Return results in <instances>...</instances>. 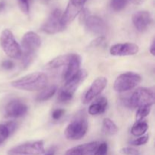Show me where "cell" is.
Listing matches in <instances>:
<instances>
[{
	"instance_id": "cell-10",
	"label": "cell",
	"mask_w": 155,
	"mask_h": 155,
	"mask_svg": "<svg viewBox=\"0 0 155 155\" xmlns=\"http://www.w3.org/2000/svg\"><path fill=\"white\" fill-rule=\"evenodd\" d=\"M61 10L54 9L41 27L42 31L48 34H54L65 30L61 24Z\"/></svg>"
},
{
	"instance_id": "cell-19",
	"label": "cell",
	"mask_w": 155,
	"mask_h": 155,
	"mask_svg": "<svg viewBox=\"0 0 155 155\" xmlns=\"http://www.w3.org/2000/svg\"><path fill=\"white\" fill-rule=\"evenodd\" d=\"M69 58L70 54L58 56V57L55 58L50 61L45 65V68H46L47 69L50 70H55L59 68H61V67H64V68L65 65L68 63V60H69Z\"/></svg>"
},
{
	"instance_id": "cell-24",
	"label": "cell",
	"mask_w": 155,
	"mask_h": 155,
	"mask_svg": "<svg viewBox=\"0 0 155 155\" xmlns=\"http://www.w3.org/2000/svg\"><path fill=\"white\" fill-rule=\"evenodd\" d=\"M129 2H130V0H111L110 5L114 11L120 12V11L125 8Z\"/></svg>"
},
{
	"instance_id": "cell-23",
	"label": "cell",
	"mask_w": 155,
	"mask_h": 155,
	"mask_svg": "<svg viewBox=\"0 0 155 155\" xmlns=\"http://www.w3.org/2000/svg\"><path fill=\"white\" fill-rule=\"evenodd\" d=\"M151 110V106H145L137 108L136 111V120L137 121L142 120L145 117H146L150 114Z\"/></svg>"
},
{
	"instance_id": "cell-11",
	"label": "cell",
	"mask_w": 155,
	"mask_h": 155,
	"mask_svg": "<svg viewBox=\"0 0 155 155\" xmlns=\"http://www.w3.org/2000/svg\"><path fill=\"white\" fill-rule=\"evenodd\" d=\"M83 24H85L86 30L91 34L103 36L107 33V24L98 16L89 15Z\"/></svg>"
},
{
	"instance_id": "cell-30",
	"label": "cell",
	"mask_w": 155,
	"mask_h": 155,
	"mask_svg": "<svg viewBox=\"0 0 155 155\" xmlns=\"http://www.w3.org/2000/svg\"><path fill=\"white\" fill-rule=\"evenodd\" d=\"M64 114H65V110H64V109L58 108V109H55V110L52 112L51 116H52V118L54 120H59L64 116Z\"/></svg>"
},
{
	"instance_id": "cell-12",
	"label": "cell",
	"mask_w": 155,
	"mask_h": 155,
	"mask_svg": "<svg viewBox=\"0 0 155 155\" xmlns=\"http://www.w3.org/2000/svg\"><path fill=\"white\" fill-rule=\"evenodd\" d=\"M107 80L105 77H98L93 81L90 87L86 91L83 97V101L84 104H88L101 93L107 86Z\"/></svg>"
},
{
	"instance_id": "cell-22",
	"label": "cell",
	"mask_w": 155,
	"mask_h": 155,
	"mask_svg": "<svg viewBox=\"0 0 155 155\" xmlns=\"http://www.w3.org/2000/svg\"><path fill=\"white\" fill-rule=\"evenodd\" d=\"M103 130L107 135L113 136L118 132V128L116 124L109 118H104L102 122Z\"/></svg>"
},
{
	"instance_id": "cell-6",
	"label": "cell",
	"mask_w": 155,
	"mask_h": 155,
	"mask_svg": "<svg viewBox=\"0 0 155 155\" xmlns=\"http://www.w3.org/2000/svg\"><path fill=\"white\" fill-rule=\"evenodd\" d=\"M0 44L4 52L11 58L18 59L21 57V48L10 30H3L0 35Z\"/></svg>"
},
{
	"instance_id": "cell-14",
	"label": "cell",
	"mask_w": 155,
	"mask_h": 155,
	"mask_svg": "<svg viewBox=\"0 0 155 155\" xmlns=\"http://www.w3.org/2000/svg\"><path fill=\"white\" fill-rule=\"evenodd\" d=\"M132 20L136 30L142 33L148 30L153 21L151 14L147 11H139L136 12L133 14Z\"/></svg>"
},
{
	"instance_id": "cell-34",
	"label": "cell",
	"mask_w": 155,
	"mask_h": 155,
	"mask_svg": "<svg viewBox=\"0 0 155 155\" xmlns=\"http://www.w3.org/2000/svg\"><path fill=\"white\" fill-rule=\"evenodd\" d=\"M150 52L152 55H154L155 53V45H154V40H153L152 43H151V47H150Z\"/></svg>"
},
{
	"instance_id": "cell-18",
	"label": "cell",
	"mask_w": 155,
	"mask_h": 155,
	"mask_svg": "<svg viewBox=\"0 0 155 155\" xmlns=\"http://www.w3.org/2000/svg\"><path fill=\"white\" fill-rule=\"evenodd\" d=\"M107 107V99L105 97H100L94 101L89 107V114L92 115L101 114L106 110Z\"/></svg>"
},
{
	"instance_id": "cell-36",
	"label": "cell",
	"mask_w": 155,
	"mask_h": 155,
	"mask_svg": "<svg viewBox=\"0 0 155 155\" xmlns=\"http://www.w3.org/2000/svg\"><path fill=\"white\" fill-rule=\"evenodd\" d=\"M5 4L4 2H0V12H2L5 8Z\"/></svg>"
},
{
	"instance_id": "cell-16",
	"label": "cell",
	"mask_w": 155,
	"mask_h": 155,
	"mask_svg": "<svg viewBox=\"0 0 155 155\" xmlns=\"http://www.w3.org/2000/svg\"><path fill=\"white\" fill-rule=\"evenodd\" d=\"M139 51L136 44L131 42L117 43L112 45L110 48V53L113 56H130L135 55Z\"/></svg>"
},
{
	"instance_id": "cell-35",
	"label": "cell",
	"mask_w": 155,
	"mask_h": 155,
	"mask_svg": "<svg viewBox=\"0 0 155 155\" xmlns=\"http://www.w3.org/2000/svg\"><path fill=\"white\" fill-rule=\"evenodd\" d=\"M146 0H130V2L133 3L135 5H142L143 4Z\"/></svg>"
},
{
	"instance_id": "cell-13",
	"label": "cell",
	"mask_w": 155,
	"mask_h": 155,
	"mask_svg": "<svg viewBox=\"0 0 155 155\" xmlns=\"http://www.w3.org/2000/svg\"><path fill=\"white\" fill-rule=\"evenodd\" d=\"M28 110L27 104L19 99L12 100L8 103L5 109V114L7 117L18 118L24 116Z\"/></svg>"
},
{
	"instance_id": "cell-1",
	"label": "cell",
	"mask_w": 155,
	"mask_h": 155,
	"mask_svg": "<svg viewBox=\"0 0 155 155\" xmlns=\"http://www.w3.org/2000/svg\"><path fill=\"white\" fill-rule=\"evenodd\" d=\"M48 84V77L44 73L35 72L11 82V86L21 90L34 92L42 90Z\"/></svg>"
},
{
	"instance_id": "cell-29",
	"label": "cell",
	"mask_w": 155,
	"mask_h": 155,
	"mask_svg": "<svg viewBox=\"0 0 155 155\" xmlns=\"http://www.w3.org/2000/svg\"><path fill=\"white\" fill-rule=\"evenodd\" d=\"M120 152L126 155H139V153H140L139 150L136 149V148H130V147L122 148L120 150Z\"/></svg>"
},
{
	"instance_id": "cell-20",
	"label": "cell",
	"mask_w": 155,
	"mask_h": 155,
	"mask_svg": "<svg viewBox=\"0 0 155 155\" xmlns=\"http://www.w3.org/2000/svg\"><path fill=\"white\" fill-rule=\"evenodd\" d=\"M57 92V86H50L48 87H45L42 89V92L36 96V101H45L50 99L54 94Z\"/></svg>"
},
{
	"instance_id": "cell-17",
	"label": "cell",
	"mask_w": 155,
	"mask_h": 155,
	"mask_svg": "<svg viewBox=\"0 0 155 155\" xmlns=\"http://www.w3.org/2000/svg\"><path fill=\"white\" fill-rule=\"evenodd\" d=\"M98 144V142H93L77 145L68 150L65 155H93Z\"/></svg>"
},
{
	"instance_id": "cell-8",
	"label": "cell",
	"mask_w": 155,
	"mask_h": 155,
	"mask_svg": "<svg viewBox=\"0 0 155 155\" xmlns=\"http://www.w3.org/2000/svg\"><path fill=\"white\" fill-rule=\"evenodd\" d=\"M45 153L42 141L28 142L10 148L8 155H42Z\"/></svg>"
},
{
	"instance_id": "cell-15",
	"label": "cell",
	"mask_w": 155,
	"mask_h": 155,
	"mask_svg": "<svg viewBox=\"0 0 155 155\" xmlns=\"http://www.w3.org/2000/svg\"><path fill=\"white\" fill-rule=\"evenodd\" d=\"M81 64V58L77 54H70L69 60L65 65L62 74V77L64 81H68L79 72Z\"/></svg>"
},
{
	"instance_id": "cell-31",
	"label": "cell",
	"mask_w": 155,
	"mask_h": 155,
	"mask_svg": "<svg viewBox=\"0 0 155 155\" xmlns=\"http://www.w3.org/2000/svg\"><path fill=\"white\" fill-rule=\"evenodd\" d=\"M2 67L5 70H12L15 68V65L12 60H5L2 63Z\"/></svg>"
},
{
	"instance_id": "cell-21",
	"label": "cell",
	"mask_w": 155,
	"mask_h": 155,
	"mask_svg": "<svg viewBox=\"0 0 155 155\" xmlns=\"http://www.w3.org/2000/svg\"><path fill=\"white\" fill-rule=\"evenodd\" d=\"M148 129V125L143 120L137 121L132 127L131 133L134 136H142L146 133Z\"/></svg>"
},
{
	"instance_id": "cell-5",
	"label": "cell",
	"mask_w": 155,
	"mask_h": 155,
	"mask_svg": "<svg viewBox=\"0 0 155 155\" xmlns=\"http://www.w3.org/2000/svg\"><path fill=\"white\" fill-rule=\"evenodd\" d=\"M154 91L148 88L136 89L127 99V104L133 108H139L145 106H152L154 104Z\"/></svg>"
},
{
	"instance_id": "cell-9",
	"label": "cell",
	"mask_w": 155,
	"mask_h": 155,
	"mask_svg": "<svg viewBox=\"0 0 155 155\" xmlns=\"http://www.w3.org/2000/svg\"><path fill=\"white\" fill-rule=\"evenodd\" d=\"M86 2V0H69L61 16V24L65 29L80 14Z\"/></svg>"
},
{
	"instance_id": "cell-2",
	"label": "cell",
	"mask_w": 155,
	"mask_h": 155,
	"mask_svg": "<svg viewBox=\"0 0 155 155\" xmlns=\"http://www.w3.org/2000/svg\"><path fill=\"white\" fill-rule=\"evenodd\" d=\"M21 48V64L27 68L33 62L35 55L41 45V39L34 32H27L22 38Z\"/></svg>"
},
{
	"instance_id": "cell-4",
	"label": "cell",
	"mask_w": 155,
	"mask_h": 155,
	"mask_svg": "<svg viewBox=\"0 0 155 155\" xmlns=\"http://www.w3.org/2000/svg\"><path fill=\"white\" fill-rule=\"evenodd\" d=\"M88 130V122L84 112L76 115L64 130L65 137L70 140H80Z\"/></svg>"
},
{
	"instance_id": "cell-32",
	"label": "cell",
	"mask_w": 155,
	"mask_h": 155,
	"mask_svg": "<svg viewBox=\"0 0 155 155\" xmlns=\"http://www.w3.org/2000/svg\"><path fill=\"white\" fill-rule=\"evenodd\" d=\"M104 42V36H99V37L97 38L95 40H94L93 42L91 43V46L92 47H97L101 45Z\"/></svg>"
},
{
	"instance_id": "cell-26",
	"label": "cell",
	"mask_w": 155,
	"mask_h": 155,
	"mask_svg": "<svg viewBox=\"0 0 155 155\" xmlns=\"http://www.w3.org/2000/svg\"><path fill=\"white\" fill-rule=\"evenodd\" d=\"M107 151H108L107 144L105 142H102V143L98 144L93 155H107Z\"/></svg>"
},
{
	"instance_id": "cell-27",
	"label": "cell",
	"mask_w": 155,
	"mask_h": 155,
	"mask_svg": "<svg viewBox=\"0 0 155 155\" xmlns=\"http://www.w3.org/2000/svg\"><path fill=\"white\" fill-rule=\"evenodd\" d=\"M148 138H149L148 135L142 136L139 138H138V139L130 141V144L131 145H133V146H140V145H145L148 142Z\"/></svg>"
},
{
	"instance_id": "cell-28",
	"label": "cell",
	"mask_w": 155,
	"mask_h": 155,
	"mask_svg": "<svg viewBox=\"0 0 155 155\" xmlns=\"http://www.w3.org/2000/svg\"><path fill=\"white\" fill-rule=\"evenodd\" d=\"M18 4H19L20 8L24 13L28 14L30 11V1L31 0H18Z\"/></svg>"
},
{
	"instance_id": "cell-3",
	"label": "cell",
	"mask_w": 155,
	"mask_h": 155,
	"mask_svg": "<svg viewBox=\"0 0 155 155\" xmlns=\"http://www.w3.org/2000/svg\"><path fill=\"white\" fill-rule=\"evenodd\" d=\"M87 75L88 73L86 70H80L74 77L65 82L64 86L59 92L58 100L64 103L71 101L79 86L86 80Z\"/></svg>"
},
{
	"instance_id": "cell-33",
	"label": "cell",
	"mask_w": 155,
	"mask_h": 155,
	"mask_svg": "<svg viewBox=\"0 0 155 155\" xmlns=\"http://www.w3.org/2000/svg\"><path fill=\"white\" fill-rule=\"evenodd\" d=\"M5 125L7 126L8 129V130L10 131L11 134L13 133L17 128V124L15 122H14V121H11V122L7 123Z\"/></svg>"
},
{
	"instance_id": "cell-7",
	"label": "cell",
	"mask_w": 155,
	"mask_h": 155,
	"mask_svg": "<svg viewBox=\"0 0 155 155\" xmlns=\"http://www.w3.org/2000/svg\"><path fill=\"white\" fill-rule=\"evenodd\" d=\"M142 82V77L138 74L127 72L120 74L116 79L114 84V89L117 92H124L131 90Z\"/></svg>"
},
{
	"instance_id": "cell-25",
	"label": "cell",
	"mask_w": 155,
	"mask_h": 155,
	"mask_svg": "<svg viewBox=\"0 0 155 155\" xmlns=\"http://www.w3.org/2000/svg\"><path fill=\"white\" fill-rule=\"evenodd\" d=\"M10 131L5 124H0V145L9 137Z\"/></svg>"
}]
</instances>
